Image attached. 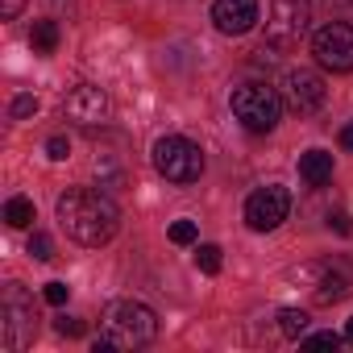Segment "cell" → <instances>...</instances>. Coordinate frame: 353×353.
Returning <instances> with one entry per match:
<instances>
[{"label":"cell","instance_id":"cell-24","mask_svg":"<svg viewBox=\"0 0 353 353\" xmlns=\"http://www.w3.org/2000/svg\"><path fill=\"white\" fill-rule=\"evenodd\" d=\"M46 154H50L54 162H63V158H71V141H67V137H50V141H46Z\"/></svg>","mask_w":353,"mask_h":353},{"label":"cell","instance_id":"cell-22","mask_svg":"<svg viewBox=\"0 0 353 353\" xmlns=\"http://www.w3.org/2000/svg\"><path fill=\"white\" fill-rule=\"evenodd\" d=\"M42 295H46V303H54V307H63V303L71 299V287L54 279V283H46V291H42Z\"/></svg>","mask_w":353,"mask_h":353},{"label":"cell","instance_id":"cell-25","mask_svg":"<svg viewBox=\"0 0 353 353\" xmlns=\"http://www.w3.org/2000/svg\"><path fill=\"white\" fill-rule=\"evenodd\" d=\"M21 9H26V0H0V17H5V21H13Z\"/></svg>","mask_w":353,"mask_h":353},{"label":"cell","instance_id":"cell-26","mask_svg":"<svg viewBox=\"0 0 353 353\" xmlns=\"http://www.w3.org/2000/svg\"><path fill=\"white\" fill-rule=\"evenodd\" d=\"M328 229H336V233H353V225H349V216H345V212L328 216Z\"/></svg>","mask_w":353,"mask_h":353},{"label":"cell","instance_id":"cell-5","mask_svg":"<svg viewBox=\"0 0 353 353\" xmlns=\"http://www.w3.org/2000/svg\"><path fill=\"white\" fill-rule=\"evenodd\" d=\"M229 104H233V117L250 133H270L283 117V92L270 83H241V88H233Z\"/></svg>","mask_w":353,"mask_h":353},{"label":"cell","instance_id":"cell-13","mask_svg":"<svg viewBox=\"0 0 353 353\" xmlns=\"http://www.w3.org/2000/svg\"><path fill=\"white\" fill-rule=\"evenodd\" d=\"M353 295V283L341 274V270H320V279H316V287H312V299L316 303H341V299H349Z\"/></svg>","mask_w":353,"mask_h":353},{"label":"cell","instance_id":"cell-17","mask_svg":"<svg viewBox=\"0 0 353 353\" xmlns=\"http://www.w3.org/2000/svg\"><path fill=\"white\" fill-rule=\"evenodd\" d=\"M196 266L204 274H221V245H200L196 250Z\"/></svg>","mask_w":353,"mask_h":353},{"label":"cell","instance_id":"cell-2","mask_svg":"<svg viewBox=\"0 0 353 353\" xmlns=\"http://www.w3.org/2000/svg\"><path fill=\"white\" fill-rule=\"evenodd\" d=\"M100 328L117 349H141L158 336V316L141 299H112L100 316Z\"/></svg>","mask_w":353,"mask_h":353},{"label":"cell","instance_id":"cell-6","mask_svg":"<svg viewBox=\"0 0 353 353\" xmlns=\"http://www.w3.org/2000/svg\"><path fill=\"white\" fill-rule=\"evenodd\" d=\"M312 26V0H270V21H266V42L279 50L299 46V38Z\"/></svg>","mask_w":353,"mask_h":353},{"label":"cell","instance_id":"cell-21","mask_svg":"<svg viewBox=\"0 0 353 353\" xmlns=\"http://www.w3.org/2000/svg\"><path fill=\"white\" fill-rule=\"evenodd\" d=\"M9 112H13V121H26V117H34V112H38V96H17Z\"/></svg>","mask_w":353,"mask_h":353},{"label":"cell","instance_id":"cell-19","mask_svg":"<svg viewBox=\"0 0 353 353\" xmlns=\"http://www.w3.org/2000/svg\"><path fill=\"white\" fill-rule=\"evenodd\" d=\"M170 241L174 245H192L196 241V221H174L170 225Z\"/></svg>","mask_w":353,"mask_h":353},{"label":"cell","instance_id":"cell-16","mask_svg":"<svg viewBox=\"0 0 353 353\" xmlns=\"http://www.w3.org/2000/svg\"><path fill=\"white\" fill-rule=\"evenodd\" d=\"M307 324H312V316L299 312V307H283V312H279V328H283V336H291V341H299V336L307 332Z\"/></svg>","mask_w":353,"mask_h":353},{"label":"cell","instance_id":"cell-18","mask_svg":"<svg viewBox=\"0 0 353 353\" xmlns=\"http://www.w3.org/2000/svg\"><path fill=\"white\" fill-rule=\"evenodd\" d=\"M341 341H345V336H336V332H303V336H299L303 349H336Z\"/></svg>","mask_w":353,"mask_h":353},{"label":"cell","instance_id":"cell-7","mask_svg":"<svg viewBox=\"0 0 353 353\" xmlns=\"http://www.w3.org/2000/svg\"><path fill=\"white\" fill-rule=\"evenodd\" d=\"M312 54L324 71H353V26L349 21H328L324 30H316L312 38Z\"/></svg>","mask_w":353,"mask_h":353},{"label":"cell","instance_id":"cell-3","mask_svg":"<svg viewBox=\"0 0 353 353\" xmlns=\"http://www.w3.org/2000/svg\"><path fill=\"white\" fill-rule=\"evenodd\" d=\"M34 336H38L34 295L21 283H5V291H0V341H5V349L21 353L34 345Z\"/></svg>","mask_w":353,"mask_h":353},{"label":"cell","instance_id":"cell-10","mask_svg":"<svg viewBox=\"0 0 353 353\" xmlns=\"http://www.w3.org/2000/svg\"><path fill=\"white\" fill-rule=\"evenodd\" d=\"M283 104L291 108V112H299V117H307V112H316L320 104H324V96H328V88H324V79L316 75V71H307V67H291L287 75H283Z\"/></svg>","mask_w":353,"mask_h":353},{"label":"cell","instance_id":"cell-12","mask_svg":"<svg viewBox=\"0 0 353 353\" xmlns=\"http://www.w3.org/2000/svg\"><path fill=\"white\" fill-rule=\"evenodd\" d=\"M299 179H303L307 188H324V183L332 179V154H328V150H307V154H299Z\"/></svg>","mask_w":353,"mask_h":353},{"label":"cell","instance_id":"cell-1","mask_svg":"<svg viewBox=\"0 0 353 353\" xmlns=\"http://www.w3.org/2000/svg\"><path fill=\"white\" fill-rule=\"evenodd\" d=\"M59 225L71 241L88 245V250H100L117 237L121 229V208L104 196V192H92V188H71L59 196Z\"/></svg>","mask_w":353,"mask_h":353},{"label":"cell","instance_id":"cell-23","mask_svg":"<svg viewBox=\"0 0 353 353\" xmlns=\"http://www.w3.org/2000/svg\"><path fill=\"white\" fill-rule=\"evenodd\" d=\"M54 332H59V336H83V320H75V316H59V320H54Z\"/></svg>","mask_w":353,"mask_h":353},{"label":"cell","instance_id":"cell-20","mask_svg":"<svg viewBox=\"0 0 353 353\" xmlns=\"http://www.w3.org/2000/svg\"><path fill=\"white\" fill-rule=\"evenodd\" d=\"M30 254H34L38 262H50V258H54V241H50L46 233H34V237H30Z\"/></svg>","mask_w":353,"mask_h":353},{"label":"cell","instance_id":"cell-9","mask_svg":"<svg viewBox=\"0 0 353 353\" xmlns=\"http://www.w3.org/2000/svg\"><path fill=\"white\" fill-rule=\"evenodd\" d=\"M63 117L75 121V125H83V129H96V125H104L112 117V100L96 83H75L67 92V100H63Z\"/></svg>","mask_w":353,"mask_h":353},{"label":"cell","instance_id":"cell-11","mask_svg":"<svg viewBox=\"0 0 353 353\" xmlns=\"http://www.w3.org/2000/svg\"><path fill=\"white\" fill-rule=\"evenodd\" d=\"M212 21L221 34L241 38L258 26V0H216L212 5Z\"/></svg>","mask_w":353,"mask_h":353},{"label":"cell","instance_id":"cell-15","mask_svg":"<svg viewBox=\"0 0 353 353\" xmlns=\"http://www.w3.org/2000/svg\"><path fill=\"white\" fill-rule=\"evenodd\" d=\"M38 216H34V200H26V196H13L9 204H5V225L9 229H30Z\"/></svg>","mask_w":353,"mask_h":353},{"label":"cell","instance_id":"cell-8","mask_svg":"<svg viewBox=\"0 0 353 353\" xmlns=\"http://www.w3.org/2000/svg\"><path fill=\"white\" fill-rule=\"evenodd\" d=\"M287 212H291V192L279 188V183L258 188V192L245 200V225H250L254 233H270V229H279V225L287 221Z\"/></svg>","mask_w":353,"mask_h":353},{"label":"cell","instance_id":"cell-28","mask_svg":"<svg viewBox=\"0 0 353 353\" xmlns=\"http://www.w3.org/2000/svg\"><path fill=\"white\" fill-rule=\"evenodd\" d=\"M345 341L353 345V316H349V324H345Z\"/></svg>","mask_w":353,"mask_h":353},{"label":"cell","instance_id":"cell-14","mask_svg":"<svg viewBox=\"0 0 353 353\" xmlns=\"http://www.w3.org/2000/svg\"><path fill=\"white\" fill-rule=\"evenodd\" d=\"M30 46H34V54H54V50H59V21H50V17L34 21Z\"/></svg>","mask_w":353,"mask_h":353},{"label":"cell","instance_id":"cell-4","mask_svg":"<svg viewBox=\"0 0 353 353\" xmlns=\"http://www.w3.org/2000/svg\"><path fill=\"white\" fill-rule=\"evenodd\" d=\"M154 170L162 174L166 183H196L200 174H204V150L183 137V133H166L154 141Z\"/></svg>","mask_w":353,"mask_h":353},{"label":"cell","instance_id":"cell-27","mask_svg":"<svg viewBox=\"0 0 353 353\" xmlns=\"http://www.w3.org/2000/svg\"><path fill=\"white\" fill-rule=\"evenodd\" d=\"M341 145H345V150H353V125H345V129H341Z\"/></svg>","mask_w":353,"mask_h":353}]
</instances>
